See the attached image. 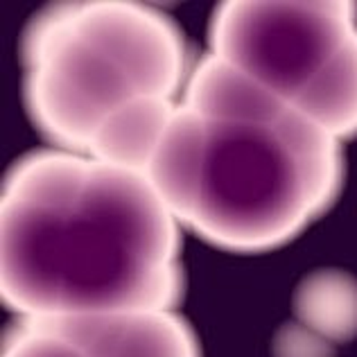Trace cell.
Listing matches in <instances>:
<instances>
[{
  "instance_id": "6da1fadb",
  "label": "cell",
  "mask_w": 357,
  "mask_h": 357,
  "mask_svg": "<svg viewBox=\"0 0 357 357\" xmlns=\"http://www.w3.org/2000/svg\"><path fill=\"white\" fill-rule=\"evenodd\" d=\"M183 229L145 172L36 147L0 195V294L16 319L178 310Z\"/></svg>"
},
{
  "instance_id": "5b68a950",
  "label": "cell",
  "mask_w": 357,
  "mask_h": 357,
  "mask_svg": "<svg viewBox=\"0 0 357 357\" xmlns=\"http://www.w3.org/2000/svg\"><path fill=\"white\" fill-rule=\"evenodd\" d=\"M0 357H204L176 310H138L70 319H16Z\"/></svg>"
},
{
  "instance_id": "277c9868",
  "label": "cell",
  "mask_w": 357,
  "mask_h": 357,
  "mask_svg": "<svg viewBox=\"0 0 357 357\" xmlns=\"http://www.w3.org/2000/svg\"><path fill=\"white\" fill-rule=\"evenodd\" d=\"M206 39L340 143L357 138V3H220Z\"/></svg>"
},
{
  "instance_id": "3957f363",
  "label": "cell",
  "mask_w": 357,
  "mask_h": 357,
  "mask_svg": "<svg viewBox=\"0 0 357 357\" xmlns=\"http://www.w3.org/2000/svg\"><path fill=\"white\" fill-rule=\"evenodd\" d=\"M195 61L158 7L50 3L21 34L23 107L48 147L145 172Z\"/></svg>"
},
{
  "instance_id": "7a4b0ae2",
  "label": "cell",
  "mask_w": 357,
  "mask_h": 357,
  "mask_svg": "<svg viewBox=\"0 0 357 357\" xmlns=\"http://www.w3.org/2000/svg\"><path fill=\"white\" fill-rule=\"evenodd\" d=\"M181 229L256 256L296 240L335 206L344 143L206 50L145 170Z\"/></svg>"
},
{
  "instance_id": "8992f818",
  "label": "cell",
  "mask_w": 357,
  "mask_h": 357,
  "mask_svg": "<svg viewBox=\"0 0 357 357\" xmlns=\"http://www.w3.org/2000/svg\"><path fill=\"white\" fill-rule=\"evenodd\" d=\"M294 319L274 337V357H335L357 337V278L317 269L294 289Z\"/></svg>"
}]
</instances>
